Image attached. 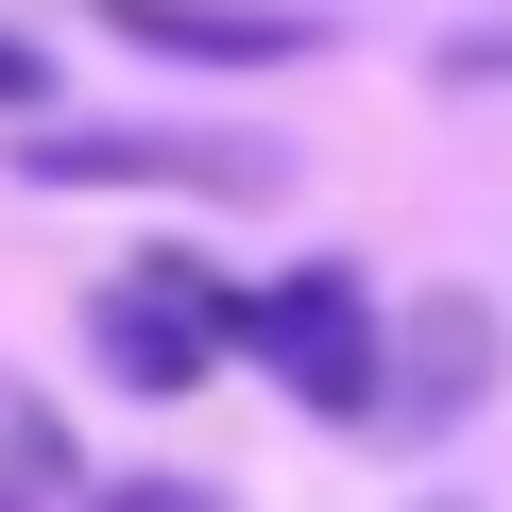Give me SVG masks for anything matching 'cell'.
Listing matches in <instances>:
<instances>
[{
  "mask_svg": "<svg viewBox=\"0 0 512 512\" xmlns=\"http://www.w3.org/2000/svg\"><path fill=\"white\" fill-rule=\"evenodd\" d=\"M222 342H256V291H222L205 256H137V274L86 291V359H103L120 393H188Z\"/></svg>",
  "mask_w": 512,
  "mask_h": 512,
  "instance_id": "cell-1",
  "label": "cell"
},
{
  "mask_svg": "<svg viewBox=\"0 0 512 512\" xmlns=\"http://www.w3.org/2000/svg\"><path fill=\"white\" fill-rule=\"evenodd\" d=\"M256 359H274L325 427H359V410L393 393V325H376V291L342 274V256H308V274H274V291H256Z\"/></svg>",
  "mask_w": 512,
  "mask_h": 512,
  "instance_id": "cell-2",
  "label": "cell"
},
{
  "mask_svg": "<svg viewBox=\"0 0 512 512\" xmlns=\"http://www.w3.org/2000/svg\"><path fill=\"white\" fill-rule=\"evenodd\" d=\"M35 188H205V205H256V188H274V154H256V137H35L18 154Z\"/></svg>",
  "mask_w": 512,
  "mask_h": 512,
  "instance_id": "cell-3",
  "label": "cell"
},
{
  "mask_svg": "<svg viewBox=\"0 0 512 512\" xmlns=\"http://www.w3.org/2000/svg\"><path fill=\"white\" fill-rule=\"evenodd\" d=\"M478 393H495V308H478V291H427V308H410V359H393V393H376V410L461 427Z\"/></svg>",
  "mask_w": 512,
  "mask_h": 512,
  "instance_id": "cell-4",
  "label": "cell"
},
{
  "mask_svg": "<svg viewBox=\"0 0 512 512\" xmlns=\"http://www.w3.org/2000/svg\"><path fill=\"white\" fill-rule=\"evenodd\" d=\"M103 35L171 52V69H291L308 18H256V0H103Z\"/></svg>",
  "mask_w": 512,
  "mask_h": 512,
  "instance_id": "cell-5",
  "label": "cell"
},
{
  "mask_svg": "<svg viewBox=\"0 0 512 512\" xmlns=\"http://www.w3.org/2000/svg\"><path fill=\"white\" fill-rule=\"evenodd\" d=\"M0 103H52V52L35 35H0Z\"/></svg>",
  "mask_w": 512,
  "mask_h": 512,
  "instance_id": "cell-6",
  "label": "cell"
}]
</instances>
